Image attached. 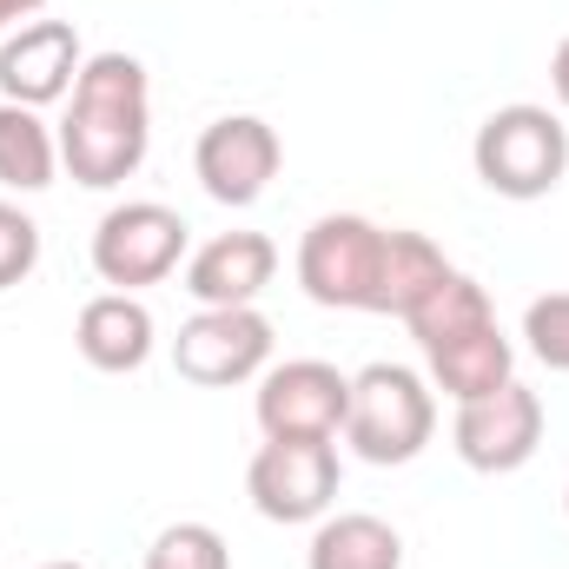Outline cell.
<instances>
[{
	"label": "cell",
	"mask_w": 569,
	"mask_h": 569,
	"mask_svg": "<svg viewBox=\"0 0 569 569\" xmlns=\"http://www.w3.org/2000/svg\"><path fill=\"white\" fill-rule=\"evenodd\" d=\"M146 146H152L146 67L133 53H87L80 80H73V100H67V120H60V166L80 186L107 192V186L140 172Z\"/></svg>",
	"instance_id": "obj_1"
},
{
	"label": "cell",
	"mask_w": 569,
	"mask_h": 569,
	"mask_svg": "<svg viewBox=\"0 0 569 569\" xmlns=\"http://www.w3.org/2000/svg\"><path fill=\"white\" fill-rule=\"evenodd\" d=\"M470 166L497 199H517V206L550 199L569 172V127L550 107H530V100L497 107L470 140Z\"/></svg>",
	"instance_id": "obj_2"
},
{
	"label": "cell",
	"mask_w": 569,
	"mask_h": 569,
	"mask_svg": "<svg viewBox=\"0 0 569 569\" xmlns=\"http://www.w3.org/2000/svg\"><path fill=\"white\" fill-rule=\"evenodd\" d=\"M437 430V398L411 365H365L351 378L345 443L365 463H411Z\"/></svg>",
	"instance_id": "obj_3"
},
{
	"label": "cell",
	"mask_w": 569,
	"mask_h": 569,
	"mask_svg": "<svg viewBox=\"0 0 569 569\" xmlns=\"http://www.w3.org/2000/svg\"><path fill=\"white\" fill-rule=\"evenodd\" d=\"M385 226L358 212H325L298 239V284L325 311H378V279H385Z\"/></svg>",
	"instance_id": "obj_4"
},
{
	"label": "cell",
	"mask_w": 569,
	"mask_h": 569,
	"mask_svg": "<svg viewBox=\"0 0 569 569\" xmlns=\"http://www.w3.org/2000/svg\"><path fill=\"white\" fill-rule=\"evenodd\" d=\"M272 365V318L259 305H226V311H192L172 338V371L199 391H232L266 378Z\"/></svg>",
	"instance_id": "obj_5"
},
{
	"label": "cell",
	"mask_w": 569,
	"mask_h": 569,
	"mask_svg": "<svg viewBox=\"0 0 569 569\" xmlns=\"http://www.w3.org/2000/svg\"><path fill=\"white\" fill-rule=\"evenodd\" d=\"M246 497L266 523H318L338 503V443L331 437H266Z\"/></svg>",
	"instance_id": "obj_6"
},
{
	"label": "cell",
	"mask_w": 569,
	"mask_h": 569,
	"mask_svg": "<svg viewBox=\"0 0 569 569\" xmlns=\"http://www.w3.org/2000/svg\"><path fill=\"white\" fill-rule=\"evenodd\" d=\"M186 232L192 226L172 206L127 199V206H113L93 226V272H100V284H113V291H140V284L172 279L179 259H186Z\"/></svg>",
	"instance_id": "obj_7"
},
{
	"label": "cell",
	"mask_w": 569,
	"mask_h": 569,
	"mask_svg": "<svg viewBox=\"0 0 569 569\" xmlns=\"http://www.w3.org/2000/svg\"><path fill=\"white\" fill-rule=\"evenodd\" d=\"M450 443H457V457H463L470 470L510 477V470H523V463L543 450V398L510 378L503 391H490V398H477V405H457Z\"/></svg>",
	"instance_id": "obj_8"
},
{
	"label": "cell",
	"mask_w": 569,
	"mask_h": 569,
	"mask_svg": "<svg viewBox=\"0 0 569 569\" xmlns=\"http://www.w3.org/2000/svg\"><path fill=\"white\" fill-rule=\"evenodd\" d=\"M252 411L266 437H338L351 411V378L325 358H284L259 378Z\"/></svg>",
	"instance_id": "obj_9"
},
{
	"label": "cell",
	"mask_w": 569,
	"mask_h": 569,
	"mask_svg": "<svg viewBox=\"0 0 569 569\" xmlns=\"http://www.w3.org/2000/svg\"><path fill=\"white\" fill-rule=\"evenodd\" d=\"M279 159H284V146L259 113H226L192 146V172H199V186L219 206H259L266 186L279 179Z\"/></svg>",
	"instance_id": "obj_10"
},
{
	"label": "cell",
	"mask_w": 569,
	"mask_h": 569,
	"mask_svg": "<svg viewBox=\"0 0 569 569\" xmlns=\"http://www.w3.org/2000/svg\"><path fill=\"white\" fill-rule=\"evenodd\" d=\"M87 53H80V33L67 20H27L13 40H0V93L20 100V107H53L73 93Z\"/></svg>",
	"instance_id": "obj_11"
},
{
	"label": "cell",
	"mask_w": 569,
	"mask_h": 569,
	"mask_svg": "<svg viewBox=\"0 0 569 569\" xmlns=\"http://www.w3.org/2000/svg\"><path fill=\"white\" fill-rule=\"evenodd\" d=\"M279 272V246L266 232H219L206 239L192 259H186V291L206 305V311H226V305H259V291Z\"/></svg>",
	"instance_id": "obj_12"
},
{
	"label": "cell",
	"mask_w": 569,
	"mask_h": 569,
	"mask_svg": "<svg viewBox=\"0 0 569 569\" xmlns=\"http://www.w3.org/2000/svg\"><path fill=\"white\" fill-rule=\"evenodd\" d=\"M425 365H430V385H437L450 405H477V398H490V391H503V385L517 378V345H510L503 325L490 318V325H470V331L430 345Z\"/></svg>",
	"instance_id": "obj_13"
},
{
	"label": "cell",
	"mask_w": 569,
	"mask_h": 569,
	"mask_svg": "<svg viewBox=\"0 0 569 569\" xmlns=\"http://www.w3.org/2000/svg\"><path fill=\"white\" fill-rule=\"evenodd\" d=\"M73 345H80V358H87L93 371H113V378H120V371H140L146 358H152L159 325H152V311H146L133 291H100V298L80 305Z\"/></svg>",
	"instance_id": "obj_14"
},
{
	"label": "cell",
	"mask_w": 569,
	"mask_h": 569,
	"mask_svg": "<svg viewBox=\"0 0 569 569\" xmlns=\"http://www.w3.org/2000/svg\"><path fill=\"white\" fill-rule=\"evenodd\" d=\"M305 569H405V537L385 517H371V510L318 517Z\"/></svg>",
	"instance_id": "obj_15"
},
{
	"label": "cell",
	"mask_w": 569,
	"mask_h": 569,
	"mask_svg": "<svg viewBox=\"0 0 569 569\" xmlns=\"http://www.w3.org/2000/svg\"><path fill=\"white\" fill-rule=\"evenodd\" d=\"M60 172V133L20 100H0V186L7 192H47Z\"/></svg>",
	"instance_id": "obj_16"
},
{
	"label": "cell",
	"mask_w": 569,
	"mask_h": 569,
	"mask_svg": "<svg viewBox=\"0 0 569 569\" xmlns=\"http://www.w3.org/2000/svg\"><path fill=\"white\" fill-rule=\"evenodd\" d=\"M497 318V305H490V291L470 279V272H443V279L430 284L425 298L411 305V338H418V351H430V345H443V338H457V331H470V325H490Z\"/></svg>",
	"instance_id": "obj_17"
},
{
	"label": "cell",
	"mask_w": 569,
	"mask_h": 569,
	"mask_svg": "<svg viewBox=\"0 0 569 569\" xmlns=\"http://www.w3.org/2000/svg\"><path fill=\"white\" fill-rule=\"evenodd\" d=\"M443 272H450V259L430 246L425 232H398V226H391V239H385V279H378V311H385V318H411V305H418Z\"/></svg>",
	"instance_id": "obj_18"
},
{
	"label": "cell",
	"mask_w": 569,
	"mask_h": 569,
	"mask_svg": "<svg viewBox=\"0 0 569 569\" xmlns=\"http://www.w3.org/2000/svg\"><path fill=\"white\" fill-rule=\"evenodd\" d=\"M146 569H232V550L212 523H166L146 550Z\"/></svg>",
	"instance_id": "obj_19"
},
{
	"label": "cell",
	"mask_w": 569,
	"mask_h": 569,
	"mask_svg": "<svg viewBox=\"0 0 569 569\" xmlns=\"http://www.w3.org/2000/svg\"><path fill=\"white\" fill-rule=\"evenodd\" d=\"M523 345H530L550 371H569V291L530 298V311H523Z\"/></svg>",
	"instance_id": "obj_20"
},
{
	"label": "cell",
	"mask_w": 569,
	"mask_h": 569,
	"mask_svg": "<svg viewBox=\"0 0 569 569\" xmlns=\"http://www.w3.org/2000/svg\"><path fill=\"white\" fill-rule=\"evenodd\" d=\"M33 266H40V226H33L13 199H0V291L27 284Z\"/></svg>",
	"instance_id": "obj_21"
},
{
	"label": "cell",
	"mask_w": 569,
	"mask_h": 569,
	"mask_svg": "<svg viewBox=\"0 0 569 569\" xmlns=\"http://www.w3.org/2000/svg\"><path fill=\"white\" fill-rule=\"evenodd\" d=\"M550 93L563 100V113H569V33L557 40V53H550Z\"/></svg>",
	"instance_id": "obj_22"
},
{
	"label": "cell",
	"mask_w": 569,
	"mask_h": 569,
	"mask_svg": "<svg viewBox=\"0 0 569 569\" xmlns=\"http://www.w3.org/2000/svg\"><path fill=\"white\" fill-rule=\"evenodd\" d=\"M47 0H0V20H27V13H40Z\"/></svg>",
	"instance_id": "obj_23"
},
{
	"label": "cell",
	"mask_w": 569,
	"mask_h": 569,
	"mask_svg": "<svg viewBox=\"0 0 569 569\" xmlns=\"http://www.w3.org/2000/svg\"><path fill=\"white\" fill-rule=\"evenodd\" d=\"M40 569H87V563H40Z\"/></svg>",
	"instance_id": "obj_24"
},
{
	"label": "cell",
	"mask_w": 569,
	"mask_h": 569,
	"mask_svg": "<svg viewBox=\"0 0 569 569\" xmlns=\"http://www.w3.org/2000/svg\"><path fill=\"white\" fill-rule=\"evenodd\" d=\"M563 510H569V490H563Z\"/></svg>",
	"instance_id": "obj_25"
},
{
	"label": "cell",
	"mask_w": 569,
	"mask_h": 569,
	"mask_svg": "<svg viewBox=\"0 0 569 569\" xmlns=\"http://www.w3.org/2000/svg\"><path fill=\"white\" fill-rule=\"evenodd\" d=\"M0 27H7V20H0Z\"/></svg>",
	"instance_id": "obj_26"
}]
</instances>
